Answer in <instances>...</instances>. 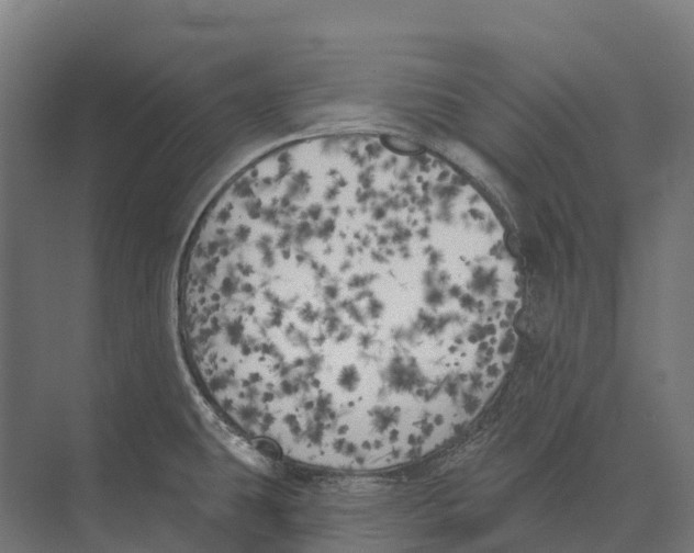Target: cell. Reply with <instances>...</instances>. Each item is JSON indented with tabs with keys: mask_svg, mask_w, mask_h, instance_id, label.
Returning a JSON list of instances; mask_svg holds the SVG:
<instances>
[{
	"mask_svg": "<svg viewBox=\"0 0 694 553\" xmlns=\"http://www.w3.org/2000/svg\"><path fill=\"white\" fill-rule=\"evenodd\" d=\"M517 284L470 194L414 160L351 150L231 191L178 274L212 403L293 461L352 472L421 460L479 414Z\"/></svg>",
	"mask_w": 694,
	"mask_h": 553,
	"instance_id": "cell-1",
	"label": "cell"
}]
</instances>
